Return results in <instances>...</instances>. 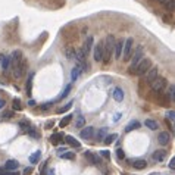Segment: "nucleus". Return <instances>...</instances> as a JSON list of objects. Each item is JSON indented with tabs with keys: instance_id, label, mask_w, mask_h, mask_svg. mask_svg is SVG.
Here are the masks:
<instances>
[{
	"instance_id": "16",
	"label": "nucleus",
	"mask_w": 175,
	"mask_h": 175,
	"mask_svg": "<svg viewBox=\"0 0 175 175\" xmlns=\"http://www.w3.org/2000/svg\"><path fill=\"white\" fill-rule=\"evenodd\" d=\"M84 158L88 160V164H90V165H99V164H100V160L97 159L96 155H93V153L88 152V150H85V152H84Z\"/></svg>"
},
{
	"instance_id": "17",
	"label": "nucleus",
	"mask_w": 175,
	"mask_h": 175,
	"mask_svg": "<svg viewBox=\"0 0 175 175\" xmlns=\"http://www.w3.org/2000/svg\"><path fill=\"white\" fill-rule=\"evenodd\" d=\"M65 55L68 59H75V55H77V49L74 47L72 44H68L65 47Z\"/></svg>"
},
{
	"instance_id": "27",
	"label": "nucleus",
	"mask_w": 175,
	"mask_h": 175,
	"mask_svg": "<svg viewBox=\"0 0 175 175\" xmlns=\"http://www.w3.org/2000/svg\"><path fill=\"white\" fill-rule=\"evenodd\" d=\"M71 121H72V115H66V116H63V119L59 122V127H61V128H65V127L69 125Z\"/></svg>"
},
{
	"instance_id": "3",
	"label": "nucleus",
	"mask_w": 175,
	"mask_h": 175,
	"mask_svg": "<svg viewBox=\"0 0 175 175\" xmlns=\"http://www.w3.org/2000/svg\"><path fill=\"white\" fill-rule=\"evenodd\" d=\"M144 57V50H143V46H137L136 52L132 55V61H131V65H130V74H134L136 71L137 65L141 62V59Z\"/></svg>"
},
{
	"instance_id": "37",
	"label": "nucleus",
	"mask_w": 175,
	"mask_h": 175,
	"mask_svg": "<svg viewBox=\"0 0 175 175\" xmlns=\"http://www.w3.org/2000/svg\"><path fill=\"white\" fill-rule=\"evenodd\" d=\"M71 106H72V103H68V105H65L63 107H59L56 110V113H63V112H68L69 109H71Z\"/></svg>"
},
{
	"instance_id": "51",
	"label": "nucleus",
	"mask_w": 175,
	"mask_h": 175,
	"mask_svg": "<svg viewBox=\"0 0 175 175\" xmlns=\"http://www.w3.org/2000/svg\"><path fill=\"white\" fill-rule=\"evenodd\" d=\"M28 105H29V106H34V105H35V102H34V100H29V102H28Z\"/></svg>"
},
{
	"instance_id": "28",
	"label": "nucleus",
	"mask_w": 175,
	"mask_h": 175,
	"mask_svg": "<svg viewBox=\"0 0 175 175\" xmlns=\"http://www.w3.org/2000/svg\"><path fill=\"white\" fill-rule=\"evenodd\" d=\"M158 102L160 103V106H168V105H169V99H168V96H166V94H164V96H162V94H158Z\"/></svg>"
},
{
	"instance_id": "23",
	"label": "nucleus",
	"mask_w": 175,
	"mask_h": 175,
	"mask_svg": "<svg viewBox=\"0 0 175 175\" xmlns=\"http://www.w3.org/2000/svg\"><path fill=\"white\" fill-rule=\"evenodd\" d=\"M63 138H65L63 132H56V134H53V136L50 137V141H52V144H59Z\"/></svg>"
},
{
	"instance_id": "5",
	"label": "nucleus",
	"mask_w": 175,
	"mask_h": 175,
	"mask_svg": "<svg viewBox=\"0 0 175 175\" xmlns=\"http://www.w3.org/2000/svg\"><path fill=\"white\" fill-rule=\"evenodd\" d=\"M166 79L164 78V77H158V78L155 79L153 83H150V85H152V91L153 93H158V94H160L162 91L165 90V87H166Z\"/></svg>"
},
{
	"instance_id": "43",
	"label": "nucleus",
	"mask_w": 175,
	"mask_h": 175,
	"mask_svg": "<svg viewBox=\"0 0 175 175\" xmlns=\"http://www.w3.org/2000/svg\"><path fill=\"white\" fill-rule=\"evenodd\" d=\"M100 155H102L103 158H106V159H109V158H110V153L107 152V150H102V152H100Z\"/></svg>"
},
{
	"instance_id": "55",
	"label": "nucleus",
	"mask_w": 175,
	"mask_h": 175,
	"mask_svg": "<svg viewBox=\"0 0 175 175\" xmlns=\"http://www.w3.org/2000/svg\"><path fill=\"white\" fill-rule=\"evenodd\" d=\"M150 175H160V174H150Z\"/></svg>"
},
{
	"instance_id": "4",
	"label": "nucleus",
	"mask_w": 175,
	"mask_h": 175,
	"mask_svg": "<svg viewBox=\"0 0 175 175\" xmlns=\"http://www.w3.org/2000/svg\"><path fill=\"white\" fill-rule=\"evenodd\" d=\"M27 68H28V61H27L25 57H22L21 62L13 68V75H15V78H21V77H24V74L27 72Z\"/></svg>"
},
{
	"instance_id": "25",
	"label": "nucleus",
	"mask_w": 175,
	"mask_h": 175,
	"mask_svg": "<svg viewBox=\"0 0 175 175\" xmlns=\"http://www.w3.org/2000/svg\"><path fill=\"white\" fill-rule=\"evenodd\" d=\"M94 134H96L97 141H103L105 137L107 136V128H100V130L97 131V132H94Z\"/></svg>"
},
{
	"instance_id": "38",
	"label": "nucleus",
	"mask_w": 175,
	"mask_h": 175,
	"mask_svg": "<svg viewBox=\"0 0 175 175\" xmlns=\"http://www.w3.org/2000/svg\"><path fill=\"white\" fill-rule=\"evenodd\" d=\"M164 6H165V9H166V11L172 12V11H174V0H169V2H166Z\"/></svg>"
},
{
	"instance_id": "44",
	"label": "nucleus",
	"mask_w": 175,
	"mask_h": 175,
	"mask_svg": "<svg viewBox=\"0 0 175 175\" xmlns=\"http://www.w3.org/2000/svg\"><path fill=\"white\" fill-rule=\"evenodd\" d=\"M52 107V103H43V105H41V109H43V110H47V109H50Z\"/></svg>"
},
{
	"instance_id": "14",
	"label": "nucleus",
	"mask_w": 175,
	"mask_h": 175,
	"mask_svg": "<svg viewBox=\"0 0 175 175\" xmlns=\"http://www.w3.org/2000/svg\"><path fill=\"white\" fill-rule=\"evenodd\" d=\"M21 59H22V52L21 50H15L12 53L11 56V63H12V68H15L18 63L21 62Z\"/></svg>"
},
{
	"instance_id": "53",
	"label": "nucleus",
	"mask_w": 175,
	"mask_h": 175,
	"mask_svg": "<svg viewBox=\"0 0 175 175\" xmlns=\"http://www.w3.org/2000/svg\"><path fill=\"white\" fill-rule=\"evenodd\" d=\"M49 175H55V169H50V174Z\"/></svg>"
},
{
	"instance_id": "2",
	"label": "nucleus",
	"mask_w": 175,
	"mask_h": 175,
	"mask_svg": "<svg viewBox=\"0 0 175 175\" xmlns=\"http://www.w3.org/2000/svg\"><path fill=\"white\" fill-rule=\"evenodd\" d=\"M152 68V61H150V57H143L141 59V62L137 65L136 71L132 75H137V77H143L144 74L149 71V69Z\"/></svg>"
},
{
	"instance_id": "22",
	"label": "nucleus",
	"mask_w": 175,
	"mask_h": 175,
	"mask_svg": "<svg viewBox=\"0 0 175 175\" xmlns=\"http://www.w3.org/2000/svg\"><path fill=\"white\" fill-rule=\"evenodd\" d=\"M65 141L68 143L69 146L75 147V149H79V147H81L79 141H77V140H75V137H72V136H65Z\"/></svg>"
},
{
	"instance_id": "41",
	"label": "nucleus",
	"mask_w": 175,
	"mask_h": 175,
	"mask_svg": "<svg viewBox=\"0 0 175 175\" xmlns=\"http://www.w3.org/2000/svg\"><path fill=\"white\" fill-rule=\"evenodd\" d=\"M116 158L118 159H125V153H124L122 149H118V150H116Z\"/></svg>"
},
{
	"instance_id": "15",
	"label": "nucleus",
	"mask_w": 175,
	"mask_h": 175,
	"mask_svg": "<svg viewBox=\"0 0 175 175\" xmlns=\"http://www.w3.org/2000/svg\"><path fill=\"white\" fill-rule=\"evenodd\" d=\"M9 68H11V57L3 55V57H2V63H0V69H2L5 74H7L9 72Z\"/></svg>"
},
{
	"instance_id": "26",
	"label": "nucleus",
	"mask_w": 175,
	"mask_h": 175,
	"mask_svg": "<svg viewBox=\"0 0 175 175\" xmlns=\"http://www.w3.org/2000/svg\"><path fill=\"white\" fill-rule=\"evenodd\" d=\"M132 166H134L136 169H144V168L147 166V162L144 160V159H137L136 162L132 164Z\"/></svg>"
},
{
	"instance_id": "34",
	"label": "nucleus",
	"mask_w": 175,
	"mask_h": 175,
	"mask_svg": "<svg viewBox=\"0 0 175 175\" xmlns=\"http://www.w3.org/2000/svg\"><path fill=\"white\" fill-rule=\"evenodd\" d=\"M25 131H27V132H28L31 137H34V138H40V132H37V131H35V128H33V127H28V128H27Z\"/></svg>"
},
{
	"instance_id": "19",
	"label": "nucleus",
	"mask_w": 175,
	"mask_h": 175,
	"mask_svg": "<svg viewBox=\"0 0 175 175\" xmlns=\"http://www.w3.org/2000/svg\"><path fill=\"white\" fill-rule=\"evenodd\" d=\"M112 96H113V99H115L116 102H122V100H124V90L119 88V87H116V88L113 90Z\"/></svg>"
},
{
	"instance_id": "13",
	"label": "nucleus",
	"mask_w": 175,
	"mask_h": 175,
	"mask_svg": "<svg viewBox=\"0 0 175 175\" xmlns=\"http://www.w3.org/2000/svg\"><path fill=\"white\" fill-rule=\"evenodd\" d=\"M166 158V150H164V149H160V150H155L152 155V159L155 160V162H162L164 159Z\"/></svg>"
},
{
	"instance_id": "48",
	"label": "nucleus",
	"mask_w": 175,
	"mask_h": 175,
	"mask_svg": "<svg viewBox=\"0 0 175 175\" xmlns=\"http://www.w3.org/2000/svg\"><path fill=\"white\" fill-rule=\"evenodd\" d=\"M121 116H122L121 113H115V118H113V121H115V122H118V121H119V118H121Z\"/></svg>"
},
{
	"instance_id": "52",
	"label": "nucleus",
	"mask_w": 175,
	"mask_h": 175,
	"mask_svg": "<svg viewBox=\"0 0 175 175\" xmlns=\"http://www.w3.org/2000/svg\"><path fill=\"white\" fill-rule=\"evenodd\" d=\"M158 2H160V3H164V5H165V3H166V2H169V0H158Z\"/></svg>"
},
{
	"instance_id": "40",
	"label": "nucleus",
	"mask_w": 175,
	"mask_h": 175,
	"mask_svg": "<svg viewBox=\"0 0 175 175\" xmlns=\"http://www.w3.org/2000/svg\"><path fill=\"white\" fill-rule=\"evenodd\" d=\"M13 109L15 110H21V100L19 99H13Z\"/></svg>"
},
{
	"instance_id": "45",
	"label": "nucleus",
	"mask_w": 175,
	"mask_h": 175,
	"mask_svg": "<svg viewBox=\"0 0 175 175\" xmlns=\"http://www.w3.org/2000/svg\"><path fill=\"white\" fill-rule=\"evenodd\" d=\"M29 174H33V168H31V166H28V168L24 169V175H29Z\"/></svg>"
},
{
	"instance_id": "47",
	"label": "nucleus",
	"mask_w": 175,
	"mask_h": 175,
	"mask_svg": "<svg viewBox=\"0 0 175 175\" xmlns=\"http://www.w3.org/2000/svg\"><path fill=\"white\" fill-rule=\"evenodd\" d=\"M169 168H171V169H174V168H175V159L174 158L169 160Z\"/></svg>"
},
{
	"instance_id": "33",
	"label": "nucleus",
	"mask_w": 175,
	"mask_h": 175,
	"mask_svg": "<svg viewBox=\"0 0 175 175\" xmlns=\"http://www.w3.org/2000/svg\"><path fill=\"white\" fill-rule=\"evenodd\" d=\"M166 96H168V99H169L171 102L174 100V97H175V87H174V84L169 85V90H168V93H166Z\"/></svg>"
},
{
	"instance_id": "6",
	"label": "nucleus",
	"mask_w": 175,
	"mask_h": 175,
	"mask_svg": "<svg viewBox=\"0 0 175 175\" xmlns=\"http://www.w3.org/2000/svg\"><path fill=\"white\" fill-rule=\"evenodd\" d=\"M132 44H134V41L132 38H127L124 43V50H122V59L124 61H130L131 57V50H132Z\"/></svg>"
},
{
	"instance_id": "35",
	"label": "nucleus",
	"mask_w": 175,
	"mask_h": 175,
	"mask_svg": "<svg viewBox=\"0 0 175 175\" xmlns=\"http://www.w3.org/2000/svg\"><path fill=\"white\" fill-rule=\"evenodd\" d=\"M61 158L62 159H69V160H74L75 159V153L74 152H65L61 155Z\"/></svg>"
},
{
	"instance_id": "21",
	"label": "nucleus",
	"mask_w": 175,
	"mask_h": 175,
	"mask_svg": "<svg viewBox=\"0 0 175 175\" xmlns=\"http://www.w3.org/2000/svg\"><path fill=\"white\" fill-rule=\"evenodd\" d=\"M93 46H94V40H93V37H91V35H88V37H87V40H85V43H84L83 50H84L85 53H88V52L93 49Z\"/></svg>"
},
{
	"instance_id": "18",
	"label": "nucleus",
	"mask_w": 175,
	"mask_h": 175,
	"mask_svg": "<svg viewBox=\"0 0 175 175\" xmlns=\"http://www.w3.org/2000/svg\"><path fill=\"white\" fill-rule=\"evenodd\" d=\"M18 166H19L18 160H15V159H11V160H7V162L5 164V169L6 171H16Z\"/></svg>"
},
{
	"instance_id": "11",
	"label": "nucleus",
	"mask_w": 175,
	"mask_h": 175,
	"mask_svg": "<svg viewBox=\"0 0 175 175\" xmlns=\"http://www.w3.org/2000/svg\"><path fill=\"white\" fill-rule=\"evenodd\" d=\"M169 140H171V134L168 132V131H162V132L158 136V141H159L160 146H168Z\"/></svg>"
},
{
	"instance_id": "30",
	"label": "nucleus",
	"mask_w": 175,
	"mask_h": 175,
	"mask_svg": "<svg viewBox=\"0 0 175 175\" xmlns=\"http://www.w3.org/2000/svg\"><path fill=\"white\" fill-rule=\"evenodd\" d=\"M85 127V118L84 116H77L75 119V128H84Z\"/></svg>"
},
{
	"instance_id": "49",
	"label": "nucleus",
	"mask_w": 175,
	"mask_h": 175,
	"mask_svg": "<svg viewBox=\"0 0 175 175\" xmlns=\"http://www.w3.org/2000/svg\"><path fill=\"white\" fill-rule=\"evenodd\" d=\"M65 152H66V149H65V147H61V149L57 150V155L61 156V155H62V153H65Z\"/></svg>"
},
{
	"instance_id": "42",
	"label": "nucleus",
	"mask_w": 175,
	"mask_h": 175,
	"mask_svg": "<svg viewBox=\"0 0 175 175\" xmlns=\"http://www.w3.org/2000/svg\"><path fill=\"white\" fill-rule=\"evenodd\" d=\"M166 116H168V119H169L171 122H174V119H175V112H174V110H168Z\"/></svg>"
},
{
	"instance_id": "29",
	"label": "nucleus",
	"mask_w": 175,
	"mask_h": 175,
	"mask_svg": "<svg viewBox=\"0 0 175 175\" xmlns=\"http://www.w3.org/2000/svg\"><path fill=\"white\" fill-rule=\"evenodd\" d=\"M40 158H41V152H40V150H37V152H34L33 155H31V156H29V162L34 165V164H37V162L40 160Z\"/></svg>"
},
{
	"instance_id": "32",
	"label": "nucleus",
	"mask_w": 175,
	"mask_h": 175,
	"mask_svg": "<svg viewBox=\"0 0 175 175\" xmlns=\"http://www.w3.org/2000/svg\"><path fill=\"white\" fill-rule=\"evenodd\" d=\"M33 77H34V75L31 74V75L28 77V79H27V94H28V96H31V88H33Z\"/></svg>"
},
{
	"instance_id": "54",
	"label": "nucleus",
	"mask_w": 175,
	"mask_h": 175,
	"mask_svg": "<svg viewBox=\"0 0 175 175\" xmlns=\"http://www.w3.org/2000/svg\"><path fill=\"white\" fill-rule=\"evenodd\" d=\"M2 57H3V55H0V63H2Z\"/></svg>"
},
{
	"instance_id": "50",
	"label": "nucleus",
	"mask_w": 175,
	"mask_h": 175,
	"mask_svg": "<svg viewBox=\"0 0 175 175\" xmlns=\"http://www.w3.org/2000/svg\"><path fill=\"white\" fill-rule=\"evenodd\" d=\"M5 107V100H0V109H3Z\"/></svg>"
},
{
	"instance_id": "39",
	"label": "nucleus",
	"mask_w": 175,
	"mask_h": 175,
	"mask_svg": "<svg viewBox=\"0 0 175 175\" xmlns=\"http://www.w3.org/2000/svg\"><path fill=\"white\" fill-rule=\"evenodd\" d=\"M0 175H19L16 171H6V169H0Z\"/></svg>"
},
{
	"instance_id": "10",
	"label": "nucleus",
	"mask_w": 175,
	"mask_h": 175,
	"mask_svg": "<svg viewBox=\"0 0 175 175\" xmlns=\"http://www.w3.org/2000/svg\"><path fill=\"white\" fill-rule=\"evenodd\" d=\"M124 43L125 40H118L115 41V49H113V53H115V57L116 59H121V55H122V50H124Z\"/></svg>"
},
{
	"instance_id": "46",
	"label": "nucleus",
	"mask_w": 175,
	"mask_h": 175,
	"mask_svg": "<svg viewBox=\"0 0 175 175\" xmlns=\"http://www.w3.org/2000/svg\"><path fill=\"white\" fill-rule=\"evenodd\" d=\"M3 116H5V118H12V116H15V113L13 112H5L3 113Z\"/></svg>"
},
{
	"instance_id": "36",
	"label": "nucleus",
	"mask_w": 175,
	"mask_h": 175,
	"mask_svg": "<svg viewBox=\"0 0 175 175\" xmlns=\"http://www.w3.org/2000/svg\"><path fill=\"white\" fill-rule=\"evenodd\" d=\"M71 90H72V85H71V84L66 85V87H65V90H63V93L61 94V96H59V99H65V97H66L69 93H71Z\"/></svg>"
},
{
	"instance_id": "7",
	"label": "nucleus",
	"mask_w": 175,
	"mask_h": 175,
	"mask_svg": "<svg viewBox=\"0 0 175 175\" xmlns=\"http://www.w3.org/2000/svg\"><path fill=\"white\" fill-rule=\"evenodd\" d=\"M93 57L96 62H102L103 59V43H99V44L94 46L93 49Z\"/></svg>"
},
{
	"instance_id": "31",
	"label": "nucleus",
	"mask_w": 175,
	"mask_h": 175,
	"mask_svg": "<svg viewBox=\"0 0 175 175\" xmlns=\"http://www.w3.org/2000/svg\"><path fill=\"white\" fill-rule=\"evenodd\" d=\"M116 138H118V136H116V134H107L106 137H105V144H107V146H109V144H112L113 141L116 140Z\"/></svg>"
},
{
	"instance_id": "8",
	"label": "nucleus",
	"mask_w": 175,
	"mask_h": 175,
	"mask_svg": "<svg viewBox=\"0 0 175 175\" xmlns=\"http://www.w3.org/2000/svg\"><path fill=\"white\" fill-rule=\"evenodd\" d=\"M158 77H159V68L158 66H152V68L146 72V81L147 83H153Z\"/></svg>"
},
{
	"instance_id": "20",
	"label": "nucleus",
	"mask_w": 175,
	"mask_h": 175,
	"mask_svg": "<svg viewBox=\"0 0 175 175\" xmlns=\"http://www.w3.org/2000/svg\"><path fill=\"white\" fill-rule=\"evenodd\" d=\"M140 127H141V124L138 122V121H136V119H134V121H131L130 124L125 127V132H131V131H134V130H138Z\"/></svg>"
},
{
	"instance_id": "24",
	"label": "nucleus",
	"mask_w": 175,
	"mask_h": 175,
	"mask_svg": "<svg viewBox=\"0 0 175 175\" xmlns=\"http://www.w3.org/2000/svg\"><path fill=\"white\" fill-rule=\"evenodd\" d=\"M144 125H146L149 130H152V131H156L159 128L158 122H156V121H153V119H146V121H144Z\"/></svg>"
},
{
	"instance_id": "1",
	"label": "nucleus",
	"mask_w": 175,
	"mask_h": 175,
	"mask_svg": "<svg viewBox=\"0 0 175 175\" xmlns=\"http://www.w3.org/2000/svg\"><path fill=\"white\" fill-rule=\"evenodd\" d=\"M115 37L112 34H109L105 40V43H103V59L102 62L105 65L110 62V57H112V53H113V49H115Z\"/></svg>"
},
{
	"instance_id": "9",
	"label": "nucleus",
	"mask_w": 175,
	"mask_h": 175,
	"mask_svg": "<svg viewBox=\"0 0 175 175\" xmlns=\"http://www.w3.org/2000/svg\"><path fill=\"white\" fill-rule=\"evenodd\" d=\"M79 137L84 138V140H91L94 137V127H85V128H83L81 132H79Z\"/></svg>"
},
{
	"instance_id": "12",
	"label": "nucleus",
	"mask_w": 175,
	"mask_h": 175,
	"mask_svg": "<svg viewBox=\"0 0 175 175\" xmlns=\"http://www.w3.org/2000/svg\"><path fill=\"white\" fill-rule=\"evenodd\" d=\"M87 68V66H81V65H77V66H74V69L71 71V81H77L78 79V77L81 75V72L84 71V69Z\"/></svg>"
}]
</instances>
